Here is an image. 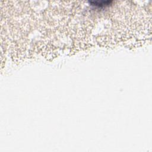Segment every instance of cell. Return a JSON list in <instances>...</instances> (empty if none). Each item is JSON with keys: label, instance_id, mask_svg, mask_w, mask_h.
<instances>
[{"label": "cell", "instance_id": "obj_1", "mask_svg": "<svg viewBox=\"0 0 152 152\" xmlns=\"http://www.w3.org/2000/svg\"><path fill=\"white\" fill-rule=\"evenodd\" d=\"M90 4L97 8H103L109 6L111 3V1H89Z\"/></svg>", "mask_w": 152, "mask_h": 152}]
</instances>
